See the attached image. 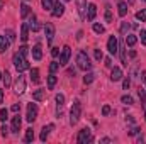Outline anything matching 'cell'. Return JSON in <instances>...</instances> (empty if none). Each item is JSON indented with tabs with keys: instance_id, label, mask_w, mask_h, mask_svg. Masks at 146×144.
I'll list each match as a JSON object with an SVG mask.
<instances>
[{
	"instance_id": "cell-1",
	"label": "cell",
	"mask_w": 146,
	"mask_h": 144,
	"mask_svg": "<svg viewBox=\"0 0 146 144\" xmlns=\"http://www.w3.org/2000/svg\"><path fill=\"white\" fill-rule=\"evenodd\" d=\"M12 63H14V66H15V70L19 73L26 71V70H29L31 66H29V61H27V58L26 56H22L19 51L14 54V58H12Z\"/></svg>"
},
{
	"instance_id": "cell-2",
	"label": "cell",
	"mask_w": 146,
	"mask_h": 144,
	"mask_svg": "<svg viewBox=\"0 0 146 144\" xmlns=\"http://www.w3.org/2000/svg\"><path fill=\"white\" fill-rule=\"evenodd\" d=\"M76 65H78V68L83 70V71H88V70L92 68L90 58H88V54H87L85 51H80V53L76 54Z\"/></svg>"
},
{
	"instance_id": "cell-3",
	"label": "cell",
	"mask_w": 146,
	"mask_h": 144,
	"mask_svg": "<svg viewBox=\"0 0 146 144\" xmlns=\"http://www.w3.org/2000/svg\"><path fill=\"white\" fill-rule=\"evenodd\" d=\"M80 115H82V105H80V100H75L73 102V107L70 110V124L75 126L78 120H80Z\"/></svg>"
},
{
	"instance_id": "cell-4",
	"label": "cell",
	"mask_w": 146,
	"mask_h": 144,
	"mask_svg": "<svg viewBox=\"0 0 146 144\" xmlns=\"http://www.w3.org/2000/svg\"><path fill=\"white\" fill-rule=\"evenodd\" d=\"M94 141V136H92V132H90V129H82L80 132H78V136H76V143L78 144H87V143H92Z\"/></svg>"
},
{
	"instance_id": "cell-5",
	"label": "cell",
	"mask_w": 146,
	"mask_h": 144,
	"mask_svg": "<svg viewBox=\"0 0 146 144\" xmlns=\"http://www.w3.org/2000/svg\"><path fill=\"white\" fill-rule=\"evenodd\" d=\"M14 90H15V93H19V95H22V93L26 92V78H24L22 73H19V76H17V80H15Z\"/></svg>"
},
{
	"instance_id": "cell-6",
	"label": "cell",
	"mask_w": 146,
	"mask_h": 144,
	"mask_svg": "<svg viewBox=\"0 0 146 144\" xmlns=\"http://www.w3.org/2000/svg\"><path fill=\"white\" fill-rule=\"evenodd\" d=\"M70 56H72V49H70V46H63V49H61V56H60V65H61V66H66L68 61H70Z\"/></svg>"
},
{
	"instance_id": "cell-7",
	"label": "cell",
	"mask_w": 146,
	"mask_h": 144,
	"mask_svg": "<svg viewBox=\"0 0 146 144\" xmlns=\"http://www.w3.org/2000/svg\"><path fill=\"white\" fill-rule=\"evenodd\" d=\"M27 122H34L37 119V105L36 104H27V114H26Z\"/></svg>"
},
{
	"instance_id": "cell-8",
	"label": "cell",
	"mask_w": 146,
	"mask_h": 144,
	"mask_svg": "<svg viewBox=\"0 0 146 144\" xmlns=\"http://www.w3.org/2000/svg\"><path fill=\"white\" fill-rule=\"evenodd\" d=\"M107 49H109L110 54H117V51H119V42H117V37L115 36L109 37V41H107Z\"/></svg>"
},
{
	"instance_id": "cell-9",
	"label": "cell",
	"mask_w": 146,
	"mask_h": 144,
	"mask_svg": "<svg viewBox=\"0 0 146 144\" xmlns=\"http://www.w3.org/2000/svg\"><path fill=\"white\" fill-rule=\"evenodd\" d=\"M27 27H29V31H33V32H37L39 29H41V24L37 22V17L34 14H29V22H27Z\"/></svg>"
},
{
	"instance_id": "cell-10",
	"label": "cell",
	"mask_w": 146,
	"mask_h": 144,
	"mask_svg": "<svg viewBox=\"0 0 146 144\" xmlns=\"http://www.w3.org/2000/svg\"><path fill=\"white\" fill-rule=\"evenodd\" d=\"M63 14H65V5L61 2H54V5L51 9V15L53 17H61Z\"/></svg>"
},
{
	"instance_id": "cell-11",
	"label": "cell",
	"mask_w": 146,
	"mask_h": 144,
	"mask_svg": "<svg viewBox=\"0 0 146 144\" xmlns=\"http://www.w3.org/2000/svg\"><path fill=\"white\" fill-rule=\"evenodd\" d=\"M44 34H46L48 42L53 41V37H54V26H53L51 22H46V24H44Z\"/></svg>"
},
{
	"instance_id": "cell-12",
	"label": "cell",
	"mask_w": 146,
	"mask_h": 144,
	"mask_svg": "<svg viewBox=\"0 0 146 144\" xmlns=\"http://www.w3.org/2000/svg\"><path fill=\"white\" fill-rule=\"evenodd\" d=\"M21 124H22V119H21V115H19V112H17V114L12 117V126H10V131H12V132H19Z\"/></svg>"
},
{
	"instance_id": "cell-13",
	"label": "cell",
	"mask_w": 146,
	"mask_h": 144,
	"mask_svg": "<svg viewBox=\"0 0 146 144\" xmlns=\"http://www.w3.org/2000/svg\"><path fill=\"white\" fill-rule=\"evenodd\" d=\"M76 7H78V14L82 19H87V0H76Z\"/></svg>"
},
{
	"instance_id": "cell-14",
	"label": "cell",
	"mask_w": 146,
	"mask_h": 144,
	"mask_svg": "<svg viewBox=\"0 0 146 144\" xmlns=\"http://www.w3.org/2000/svg\"><path fill=\"white\" fill-rule=\"evenodd\" d=\"M97 15V5L95 3H88V9H87V20H94Z\"/></svg>"
},
{
	"instance_id": "cell-15",
	"label": "cell",
	"mask_w": 146,
	"mask_h": 144,
	"mask_svg": "<svg viewBox=\"0 0 146 144\" xmlns=\"http://www.w3.org/2000/svg\"><path fill=\"white\" fill-rule=\"evenodd\" d=\"M53 129H54V126H53V124H48V126H44V127H42V131H41V136H39V139L44 143V141L48 139V136H49V132H51Z\"/></svg>"
},
{
	"instance_id": "cell-16",
	"label": "cell",
	"mask_w": 146,
	"mask_h": 144,
	"mask_svg": "<svg viewBox=\"0 0 146 144\" xmlns=\"http://www.w3.org/2000/svg\"><path fill=\"white\" fill-rule=\"evenodd\" d=\"M121 78H122V70L117 68V66H114L112 71H110V80H112V81H119Z\"/></svg>"
},
{
	"instance_id": "cell-17",
	"label": "cell",
	"mask_w": 146,
	"mask_h": 144,
	"mask_svg": "<svg viewBox=\"0 0 146 144\" xmlns=\"http://www.w3.org/2000/svg\"><path fill=\"white\" fill-rule=\"evenodd\" d=\"M117 14H119V17H124V15L127 14V3H126V2L121 0V2L117 3Z\"/></svg>"
},
{
	"instance_id": "cell-18",
	"label": "cell",
	"mask_w": 146,
	"mask_h": 144,
	"mask_svg": "<svg viewBox=\"0 0 146 144\" xmlns=\"http://www.w3.org/2000/svg\"><path fill=\"white\" fill-rule=\"evenodd\" d=\"M44 95H46V90H44V88H39V90H36V92L33 93V98H34L36 102H42V100H44Z\"/></svg>"
},
{
	"instance_id": "cell-19",
	"label": "cell",
	"mask_w": 146,
	"mask_h": 144,
	"mask_svg": "<svg viewBox=\"0 0 146 144\" xmlns=\"http://www.w3.org/2000/svg\"><path fill=\"white\" fill-rule=\"evenodd\" d=\"M31 53H33V58H34L36 61H39V59L42 58V49H41V46H39V44H36V46L33 48V51H31Z\"/></svg>"
},
{
	"instance_id": "cell-20",
	"label": "cell",
	"mask_w": 146,
	"mask_h": 144,
	"mask_svg": "<svg viewBox=\"0 0 146 144\" xmlns=\"http://www.w3.org/2000/svg\"><path fill=\"white\" fill-rule=\"evenodd\" d=\"M27 39H29V27H27V24H22V27H21V41L26 42Z\"/></svg>"
},
{
	"instance_id": "cell-21",
	"label": "cell",
	"mask_w": 146,
	"mask_h": 144,
	"mask_svg": "<svg viewBox=\"0 0 146 144\" xmlns=\"http://www.w3.org/2000/svg\"><path fill=\"white\" fill-rule=\"evenodd\" d=\"M9 46H10V41H9L7 37L0 36V53H5V51L9 49Z\"/></svg>"
},
{
	"instance_id": "cell-22",
	"label": "cell",
	"mask_w": 146,
	"mask_h": 144,
	"mask_svg": "<svg viewBox=\"0 0 146 144\" xmlns=\"http://www.w3.org/2000/svg\"><path fill=\"white\" fill-rule=\"evenodd\" d=\"M56 76H54V73H49V76H48V90H53L54 87H56Z\"/></svg>"
},
{
	"instance_id": "cell-23",
	"label": "cell",
	"mask_w": 146,
	"mask_h": 144,
	"mask_svg": "<svg viewBox=\"0 0 146 144\" xmlns=\"http://www.w3.org/2000/svg\"><path fill=\"white\" fill-rule=\"evenodd\" d=\"M29 14H31V9H29V5L22 3V5H21V17H22V19H27V17H29Z\"/></svg>"
},
{
	"instance_id": "cell-24",
	"label": "cell",
	"mask_w": 146,
	"mask_h": 144,
	"mask_svg": "<svg viewBox=\"0 0 146 144\" xmlns=\"http://www.w3.org/2000/svg\"><path fill=\"white\" fill-rule=\"evenodd\" d=\"M24 141H26V143H33V141H34V131H33V127L26 129V136H24Z\"/></svg>"
},
{
	"instance_id": "cell-25",
	"label": "cell",
	"mask_w": 146,
	"mask_h": 144,
	"mask_svg": "<svg viewBox=\"0 0 146 144\" xmlns=\"http://www.w3.org/2000/svg\"><path fill=\"white\" fill-rule=\"evenodd\" d=\"M136 42H138V37L134 36V34H127V36H126V46L133 48V46H134Z\"/></svg>"
},
{
	"instance_id": "cell-26",
	"label": "cell",
	"mask_w": 146,
	"mask_h": 144,
	"mask_svg": "<svg viewBox=\"0 0 146 144\" xmlns=\"http://www.w3.org/2000/svg\"><path fill=\"white\" fill-rule=\"evenodd\" d=\"M29 76H31L33 83H39V80H41V78H39V70H37V68H31V75H29Z\"/></svg>"
},
{
	"instance_id": "cell-27",
	"label": "cell",
	"mask_w": 146,
	"mask_h": 144,
	"mask_svg": "<svg viewBox=\"0 0 146 144\" xmlns=\"http://www.w3.org/2000/svg\"><path fill=\"white\" fill-rule=\"evenodd\" d=\"M138 95H139L141 105H143V107H146V92H145V88H139V90H138Z\"/></svg>"
},
{
	"instance_id": "cell-28",
	"label": "cell",
	"mask_w": 146,
	"mask_h": 144,
	"mask_svg": "<svg viewBox=\"0 0 146 144\" xmlns=\"http://www.w3.org/2000/svg\"><path fill=\"white\" fill-rule=\"evenodd\" d=\"M92 29H94V32H95V34H104V32H106V27H104L102 24H94V27H92Z\"/></svg>"
},
{
	"instance_id": "cell-29",
	"label": "cell",
	"mask_w": 146,
	"mask_h": 144,
	"mask_svg": "<svg viewBox=\"0 0 146 144\" xmlns=\"http://www.w3.org/2000/svg\"><path fill=\"white\" fill-rule=\"evenodd\" d=\"M94 80H95V75H94V73H87V75L83 76V83H85V85H90Z\"/></svg>"
},
{
	"instance_id": "cell-30",
	"label": "cell",
	"mask_w": 146,
	"mask_h": 144,
	"mask_svg": "<svg viewBox=\"0 0 146 144\" xmlns=\"http://www.w3.org/2000/svg\"><path fill=\"white\" fill-rule=\"evenodd\" d=\"M41 3H42L44 10H51L53 5H54V0H41Z\"/></svg>"
},
{
	"instance_id": "cell-31",
	"label": "cell",
	"mask_w": 146,
	"mask_h": 144,
	"mask_svg": "<svg viewBox=\"0 0 146 144\" xmlns=\"http://www.w3.org/2000/svg\"><path fill=\"white\" fill-rule=\"evenodd\" d=\"M136 19L141 20V22H146V9L139 10V12H136Z\"/></svg>"
},
{
	"instance_id": "cell-32",
	"label": "cell",
	"mask_w": 146,
	"mask_h": 144,
	"mask_svg": "<svg viewBox=\"0 0 146 144\" xmlns=\"http://www.w3.org/2000/svg\"><path fill=\"white\" fill-rule=\"evenodd\" d=\"M60 63L58 61H51V65H49V73H56L58 70H60Z\"/></svg>"
},
{
	"instance_id": "cell-33",
	"label": "cell",
	"mask_w": 146,
	"mask_h": 144,
	"mask_svg": "<svg viewBox=\"0 0 146 144\" xmlns=\"http://www.w3.org/2000/svg\"><path fill=\"white\" fill-rule=\"evenodd\" d=\"M3 83H5V88H9V87H10V83H12V80H10V73H9V71L3 73Z\"/></svg>"
},
{
	"instance_id": "cell-34",
	"label": "cell",
	"mask_w": 146,
	"mask_h": 144,
	"mask_svg": "<svg viewBox=\"0 0 146 144\" xmlns=\"http://www.w3.org/2000/svg\"><path fill=\"white\" fill-rule=\"evenodd\" d=\"M121 102L126 104V105H133V97H129V95H122V97H121Z\"/></svg>"
},
{
	"instance_id": "cell-35",
	"label": "cell",
	"mask_w": 146,
	"mask_h": 144,
	"mask_svg": "<svg viewBox=\"0 0 146 144\" xmlns=\"http://www.w3.org/2000/svg\"><path fill=\"white\" fill-rule=\"evenodd\" d=\"M7 119H9V110L7 108H0V120L5 122Z\"/></svg>"
},
{
	"instance_id": "cell-36",
	"label": "cell",
	"mask_w": 146,
	"mask_h": 144,
	"mask_svg": "<svg viewBox=\"0 0 146 144\" xmlns=\"http://www.w3.org/2000/svg\"><path fill=\"white\" fill-rule=\"evenodd\" d=\"M5 36H7V39H9L10 42H12V41H15V32H14L12 29H7V31H5Z\"/></svg>"
},
{
	"instance_id": "cell-37",
	"label": "cell",
	"mask_w": 146,
	"mask_h": 144,
	"mask_svg": "<svg viewBox=\"0 0 146 144\" xmlns=\"http://www.w3.org/2000/svg\"><path fill=\"white\" fill-rule=\"evenodd\" d=\"M94 56H95L97 61H102V59H104V54H102L100 49H94Z\"/></svg>"
},
{
	"instance_id": "cell-38",
	"label": "cell",
	"mask_w": 146,
	"mask_h": 144,
	"mask_svg": "<svg viewBox=\"0 0 146 144\" xmlns=\"http://www.w3.org/2000/svg\"><path fill=\"white\" fill-rule=\"evenodd\" d=\"M54 100H56L58 105H63V104H65V95H63V93H58V95L54 97Z\"/></svg>"
},
{
	"instance_id": "cell-39",
	"label": "cell",
	"mask_w": 146,
	"mask_h": 144,
	"mask_svg": "<svg viewBox=\"0 0 146 144\" xmlns=\"http://www.w3.org/2000/svg\"><path fill=\"white\" fill-rule=\"evenodd\" d=\"M127 31H129V24L127 22H122L121 24V34H126Z\"/></svg>"
},
{
	"instance_id": "cell-40",
	"label": "cell",
	"mask_w": 146,
	"mask_h": 144,
	"mask_svg": "<svg viewBox=\"0 0 146 144\" xmlns=\"http://www.w3.org/2000/svg\"><path fill=\"white\" fill-rule=\"evenodd\" d=\"M106 20H107V22H112V12H110V7L106 9Z\"/></svg>"
},
{
	"instance_id": "cell-41",
	"label": "cell",
	"mask_w": 146,
	"mask_h": 144,
	"mask_svg": "<svg viewBox=\"0 0 146 144\" xmlns=\"http://www.w3.org/2000/svg\"><path fill=\"white\" fill-rule=\"evenodd\" d=\"M19 53H21L22 56H27V53H29V48H27V46H21V48H19Z\"/></svg>"
},
{
	"instance_id": "cell-42",
	"label": "cell",
	"mask_w": 146,
	"mask_h": 144,
	"mask_svg": "<svg viewBox=\"0 0 146 144\" xmlns=\"http://www.w3.org/2000/svg\"><path fill=\"white\" fill-rule=\"evenodd\" d=\"M129 85H131V80L126 76V78H124V81H122V88H124V90H127V88H129Z\"/></svg>"
},
{
	"instance_id": "cell-43",
	"label": "cell",
	"mask_w": 146,
	"mask_h": 144,
	"mask_svg": "<svg viewBox=\"0 0 146 144\" xmlns=\"http://www.w3.org/2000/svg\"><path fill=\"white\" fill-rule=\"evenodd\" d=\"M109 114H110V107H109V105H104V107H102V115H106V117H107Z\"/></svg>"
},
{
	"instance_id": "cell-44",
	"label": "cell",
	"mask_w": 146,
	"mask_h": 144,
	"mask_svg": "<svg viewBox=\"0 0 146 144\" xmlns=\"http://www.w3.org/2000/svg\"><path fill=\"white\" fill-rule=\"evenodd\" d=\"M0 131H2V136H3V137H7V136H9V127H7V126H2V129H0Z\"/></svg>"
},
{
	"instance_id": "cell-45",
	"label": "cell",
	"mask_w": 146,
	"mask_h": 144,
	"mask_svg": "<svg viewBox=\"0 0 146 144\" xmlns=\"http://www.w3.org/2000/svg\"><path fill=\"white\" fill-rule=\"evenodd\" d=\"M12 112H14V114L21 112V104H14V105H12Z\"/></svg>"
},
{
	"instance_id": "cell-46",
	"label": "cell",
	"mask_w": 146,
	"mask_h": 144,
	"mask_svg": "<svg viewBox=\"0 0 146 144\" xmlns=\"http://www.w3.org/2000/svg\"><path fill=\"white\" fill-rule=\"evenodd\" d=\"M51 54H53V56L56 58V56L60 54V48H53V49H51Z\"/></svg>"
},
{
	"instance_id": "cell-47",
	"label": "cell",
	"mask_w": 146,
	"mask_h": 144,
	"mask_svg": "<svg viewBox=\"0 0 146 144\" xmlns=\"http://www.w3.org/2000/svg\"><path fill=\"white\" fill-rule=\"evenodd\" d=\"M139 36H141V42L146 44V31H141V34H139Z\"/></svg>"
},
{
	"instance_id": "cell-48",
	"label": "cell",
	"mask_w": 146,
	"mask_h": 144,
	"mask_svg": "<svg viewBox=\"0 0 146 144\" xmlns=\"http://www.w3.org/2000/svg\"><path fill=\"white\" fill-rule=\"evenodd\" d=\"M138 132H139V129H138V127H134V129H131V131H129V134H131V136H136Z\"/></svg>"
},
{
	"instance_id": "cell-49",
	"label": "cell",
	"mask_w": 146,
	"mask_h": 144,
	"mask_svg": "<svg viewBox=\"0 0 146 144\" xmlns=\"http://www.w3.org/2000/svg\"><path fill=\"white\" fill-rule=\"evenodd\" d=\"M106 66L112 68V59H110V58H107V59H106Z\"/></svg>"
},
{
	"instance_id": "cell-50",
	"label": "cell",
	"mask_w": 146,
	"mask_h": 144,
	"mask_svg": "<svg viewBox=\"0 0 146 144\" xmlns=\"http://www.w3.org/2000/svg\"><path fill=\"white\" fill-rule=\"evenodd\" d=\"M0 104H3V90L0 88Z\"/></svg>"
},
{
	"instance_id": "cell-51",
	"label": "cell",
	"mask_w": 146,
	"mask_h": 144,
	"mask_svg": "<svg viewBox=\"0 0 146 144\" xmlns=\"http://www.w3.org/2000/svg\"><path fill=\"white\" fill-rule=\"evenodd\" d=\"M141 80H143V81H146V70L141 73Z\"/></svg>"
},
{
	"instance_id": "cell-52",
	"label": "cell",
	"mask_w": 146,
	"mask_h": 144,
	"mask_svg": "<svg viewBox=\"0 0 146 144\" xmlns=\"http://www.w3.org/2000/svg\"><path fill=\"white\" fill-rule=\"evenodd\" d=\"M145 120H146V107H145Z\"/></svg>"
},
{
	"instance_id": "cell-53",
	"label": "cell",
	"mask_w": 146,
	"mask_h": 144,
	"mask_svg": "<svg viewBox=\"0 0 146 144\" xmlns=\"http://www.w3.org/2000/svg\"><path fill=\"white\" fill-rule=\"evenodd\" d=\"M2 76H3V75H2V71H0V80H2Z\"/></svg>"
},
{
	"instance_id": "cell-54",
	"label": "cell",
	"mask_w": 146,
	"mask_h": 144,
	"mask_svg": "<svg viewBox=\"0 0 146 144\" xmlns=\"http://www.w3.org/2000/svg\"><path fill=\"white\" fill-rule=\"evenodd\" d=\"M133 2H134V0H129V3H133Z\"/></svg>"
},
{
	"instance_id": "cell-55",
	"label": "cell",
	"mask_w": 146,
	"mask_h": 144,
	"mask_svg": "<svg viewBox=\"0 0 146 144\" xmlns=\"http://www.w3.org/2000/svg\"><path fill=\"white\" fill-rule=\"evenodd\" d=\"M0 9H2V3H0Z\"/></svg>"
},
{
	"instance_id": "cell-56",
	"label": "cell",
	"mask_w": 146,
	"mask_h": 144,
	"mask_svg": "<svg viewBox=\"0 0 146 144\" xmlns=\"http://www.w3.org/2000/svg\"><path fill=\"white\" fill-rule=\"evenodd\" d=\"M65 2H68V0H65Z\"/></svg>"
},
{
	"instance_id": "cell-57",
	"label": "cell",
	"mask_w": 146,
	"mask_h": 144,
	"mask_svg": "<svg viewBox=\"0 0 146 144\" xmlns=\"http://www.w3.org/2000/svg\"><path fill=\"white\" fill-rule=\"evenodd\" d=\"M143 2H146V0H143Z\"/></svg>"
}]
</instances>
